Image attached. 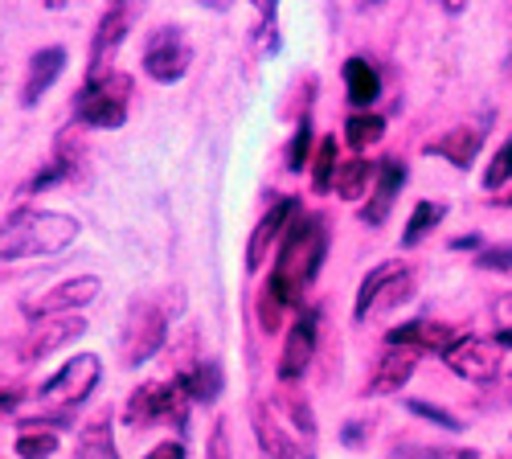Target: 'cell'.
<instances>
[{
    "label": "cell",
    "instance_id": "cell-1",
    "mask_svg": "<svg viewBox=\"0 0 512 459\" xmlns=\"http://www.w3.org/2000/svg\"><path fill=\"white\" fill-rule=\"evenodd\" d=\"M250 427L263 459H316V410L304 394L279 390L250 406Z\"/></svg>",
    "mask_w": 512,
    "mask_h": 459
},
{
    "label": "cell",
    "instance_id": "cell-2",
    "mask_svg": "<svg viewBox=\"0 0 512 459\" xmlns=\"http://www.w3.org/2000/svg\"><path fill=\"white\" fill-rule=\"evenodd\" d=\"M324 255H328V218L324 214H300L291 222V230L283 234L271 279L263 287H271L291 312H304V291L316 283Z\"/></svg>",
    "mask_w": 512,
    "mask_h": 459
},
{
    "label": "cell",
    "instance_id": "cell-3",
    "mask_svg": "<svg viewBox=\"0 0 512 459\" xmlns=\"http://www.w3.org/2000/svg\"><path fill=\"white\" fill-rule=\"evenodd\" d=\"M82 234L78 218L58 210H17L9 222H0V263L17 259H46L62 255Z\"/></svg>",
    "mask_w": 512,
    "mask_h": 459
},
{
    "label": "cell",
    "instance_id": "cell-4",
    "mask_svg": "<svg viewBox=\"0 0 512 459\" xmlns=\"http://www.w3.org/2000/svg\"><path fill=\"white\" fill-rule=\"evenodd\" d=\"M173 316H177V308H168L152 296H140L127 304L123 328H119V365L136 369V365L152 361L168 341V320Z\"/></svg>",
    "mask_w": 512,
    "mask_h": 459
},
{
    "label": "cell",
    "instance_id": "cell-5",
    "mask_svg": "<svg viewBox=\"0 0 512 459\" xmlns=\"http://www.w3.org/2000/svg\"><path fill=\"white\" fill-rule=\"evenodd\" d=\"M189 406L193 398L185 394V386L173 382H144L127 394L123 406V423L132 431H148L152 423H173L177 431H189Z\"/></svg>",
    "mask_w": 512,
    "mask_h": 459
},
{
    "label": "cell",
    "instance_id": "cell-6",
    "mask_svg": "<svg viewBox=\"0 0 512 459\" xmlns=\"http://www.w3.org/2000/svg\"><path fill=\"white\" fill-rule=\"evenodd\" d=\"M127 103H132V78L111 70L103 78H87L74 95V119L87 128H123Z\"/></svg>",
    "mask_w": 512,
    "mask_h": 459
},
{
    "label": "cell",
    "instance_id": "cell-7",
    "mask_svg": "<svg viewBox=\"0 0 512 459\" xmlns=\"http://www.w3.org/2000/svg\"><path fill=\"white\" fill-rule=\"evenodd\" d=\"M103 382V361L95 357V353H78L74 361H66L50 382H41V402H58L62 410H74V406H82L91 394H95V386Z\"/></svg>",
    "mask_w": 512,
    "mask_h": 459
},
{
    "label": "cell",
    "instance_id": "cell-8",
    "mask_svg": "<svg viewBox=\"0 0 512 459\" xmlns=\"http://www.w3.org/2000/svg\"><path fill=\"white\" fill-rule=\"evenodd\" d=\"M189 62H193V50L185 41V29L160 25V29L148 33V41H144V74L152 82H164V87L168 82H181Z\"/></svg>",
    "mask_w": 512,
    "mask_h": 459
},
{
    "label": "cell",
    "instance_id": "cell-9",
    "mask_svg": "<svg viewBox=\"0 0 512 459\" xmlns=\"http://www.w3.org/2000/svg\"><path fill=\"white\" fill-rule=\"evenodd\" d=\"M99 291H103V283H99L95 275H78V279H66V283H58V287H50V291H41L37 300H25L21 312H25L29 320L78 316L82 308H91V304L99 300Z\"/></svg>",
    "mask_w": 512,
    "mask_h": 459
},
{
    "label": "cell",
    "instance_id": "cell-10",
    "mask_svg": "<svg viewBox=\"0 0 512 459\" xmlns=\"http://www.w3.org/2000/svg\"><path fill=\"white\" fill-rule=\"evenodd\" d=\"M316 345H320V312H316V308H304L300 316L291 320L287 341H283V353H279V365H275V373H279L283 386H291V382L304 378L308 365H312V357H316Z\"/></svg>",
    "mask_w": 512,
    "mask_h": 459
},
{
    "label": "cell",
    "instance_id": "cell-11",
    "mask_svg": "<svg viewBox=\"0 0 512 459\" xmlns=\"http://www.w3.org/2000/svg\"><path fill=\"white\" fill-rule=\"evenodd\" d=\"M87 332V320L82 316H50V320H33L25 328V337L17 345V361L33 365V361H46L58 349H66L70 341H78Z\"/></svg>",
    "mask_w": 512,
    "mask_h": 459
},
{
    "label": "cell",
    "instance_id": "cell-12",
    "mask_svg": "<svg viewBox=\"0 0 512 459\" xmlns=\"http://www.w3.org/2000/svg\"><path fill=\"white\" fill-rule=\"evenodd\" d=\"M447 369L463 382H476V386H488L500 378V349L492 341H480V337H459L447 353H443Z\"/></svg>",
    "mask_w": 512,
    "mask_h": 459
},
{
    "label": "cell",
    "instance_id": "cell-13",
    "mask_svg": "<svg viewBox=\"0 0 512 459\" xmlns=\"http://www.w3.org/2000/svg\"><path fill=\"white\" fill-rule=\"evenodd\" d=\"M304 214V205L295 201V197H283V201H275L271 210L259 218V226L250 230V246H246V271L254 275L263 263H267V255H271V246H279L283 242V234L291 230V222Z\"/></svg>",
    "mask_w": 512,
    "mask_h": 459
},
{
    "label": "cell",
    "instance_id": "cell-14",
    "mask_svg": "<svg viewBox=\"0 0 512 459\" xmlns=\"http://www.w3.org/2000/svg\"><path fill=\"white\" fill-rule=\"evenodd\" d=\"M132 21H136V9H132V5H111V9L99 17L95 37H91V70H87V78L111 74V62H115V54H119V46H123L127 29H132Z\"/></svg>",
    "mask_w": 512,
    "mask_h": 459
},
{
    "label": "cell",
    "instance_id": "cell-15",
    "mask_svg": "<svg viewBox=\"0 0 512 459\" xmlns=\"http://www.w3.org/2000/svg\"><path fill=\"white\" fill-rule=\"evenodd\" d=\"M414 369H418V353H414V349H394V345H386V353L373 361V373H369V382H365V394H369V398L402 394L406 382L414 378Z\"/></svg>",
    "mask_w": 512,
    "mask_h": 459
},
{
    "label": "cell",
    "instance_id": "cell-16",
    "mask_svg": "<svg viewBox=\"0 0 512 459\" xmlns=\"http://www.w3.org/2000/svg\"><path fill=\"white\" fill-rule=\"evenodd\" d=\"M406 177H410V173H406V160H398V156H390V160L377 164L373 193H369V201L361 205V222H365V226H381V222L390 218V210H394V201H398Z\"/></svg>",
    "mask_w": 512,
    "mask_h": 459
},
{
    "label": "cell",
    "instance_id": "cell-17",
    "mask_svg": "<svg viewBox=\"0 0 512 459\" xmlns=\"http://www.w3.org/2000/svg\"><path fill=\"white\" fill-rule=\"evenodd\" d=\"M455 341H459L455 328L439 324V320H410V324H398V328L386 332V345L414 349V353H447Z\"/></svg>",
    "mask_w": 512,
    "mask_h": 459
},
{
    "label": "cell",
    "instance_id": "cell-18",
    "mask_svg": "<svg viewBox=\"0 0 512 459\" xmlns=\"http://www.w3.org/2000/svg\"><path fill=\"white\" fill-rule=\"evenodd\" d=\"M66 70V50L62 46H46L29 58V70H25V82H21V107H37L41 95H46L54 82L62 78Z\"/></svg>",
    "mask_w": 512,
    "mask_h": 459
},
{
    "label": "cell",
    "instance_id": "cell-19",
    "mask_svg": "<svg viewBox=\"0 0 512 459\" xmlns=\"http://www.w3.org/2000/svg\"><path fill=\"white\" fill-rule=\"evenodd\" d=\"M480 148H484V132H480V128H451L447 136H439V140L426 144V152L451 160L455 169H467V164H476Z\"/></svg>",
    "mask_w": 512,
    "mask_h": 459
},
{
    "label": "cell",
    "instance_id": "cell-20",
    "mask_svg": "<svg viewBox=\"0 0 512 459\" xmlns=\"http://www.w3.org/2000/svg\"><path fill=\"white\" fill-rule=\"evenodd\" d=\"M177 382L185 386V394L193 398V402H205V406H213L222 398V390H226V373H222V365L218 361H197L193 369H181L177 373Z\"/></svg>",
    "mask_w": 512,
    "mask_h": 459
},
{
    "label": "cell",
    "instance_id": "cell-21",
    "mask_svg": "<svg viewBox=\"0 0 512 459\" xmlns=\"http://www.w3.org/2000/svg\"><path fill=\"white\" fill-rule=\"evenodd\" d=\"M345 91H349V103L357 111H369L381 95V74L369 58H349L345 62Z\"/></svg>",
    "mask_w": 512,
    "mask_h": 459
},
{
    "label": "cell",
    "instance_id": "cell-22",
    "mask_svg": "<svg viewBox=\"0 0 512 459\" xmlns=\"http://www.w3.org/2000/svg\"><path fill=\"white\" fill-rule=\"evenodd\" d=\"M74 459H119V447H115V435H111V414H99L95 423H87L78 431Z\"/></svg>",
    "mask_w": 512,
    "mask_h": 459
},
{
    "label": "cell",
    "instance_id": "cell-23",
    "mask_svg": "<svg viewBox=\"0 0 512 459\" xmlns=\"http://www.w3.org/2000/svg\"><path fill=\"white\" fill-rule=\"evenodd\" d=\"M377 181V164H369L365 156H353V160H345L340 164V173H336V197H345V201H357V197H365V189Z\"/></svg>",
    "mask_w": 512,
    "mask_h": 459
},
{
    "label": "cell",
    "instance_id": "cell-24",
    "mask_svg": "<svg viewBox=\"0 0 512 459\" xmlns=\"http://www.w3.org/2000/svg\"><path fill=\"white\" fill-rule=\"evenodd\" d=\"M414 287H418V279H414V271H406V267H394V275L377 287V296H373V316H386V312H394V308H402L406 300H414Z\"/></svg>",
    "mask_w": 512,
    "mask_h": 459
},
{
    "label": "cell",
    "instance_id": "cell-25",
    "mask_svg": "<svg viewBox=\"0 0 512 459\" xmlns=\"http://www.w3.org/2000/svg\"><path fill=\"white\" fill-rule=\"evenodd\" d=\"M443 218H447V205H443V201H418L414 210H410L406 230H402V246H418Z\"/></svg>",
    "mask_w": 512,
    "mask_h": 459
},
{
    "label": "cell",
    "instance_id": "cell-26",
    "mask_svg": "<svg viewBox=\"0 0 512 459\" xmlns=\"http://www.w3.org/2000/svg\"><path fill=\"white\" fill-rule=\"evenodd\" d=\"M381 136H386V119H381L377 111H357V115L345 119V144L357 148V152L377 144Z\"/></svg>",
    "mask_w": 512,
    "mask_h": 459
},
{
    "label": "cell",
    "instance_id": "cell-27",
    "mask_svg": "<svg viewBox=\"0 0 512 459\" xmlns=\"http://www.w3.org/2000/svg\"><path fill=\"white\" fill-rule=\"evenodd\" d=\"M336 173H340V156H336V136L320 140L316 156H312V189L316 193H328L336 185Z\"/></svg>",
    "mask_w": 512,
    "mask_h": 459
},
{
    "label": "cell",
    "instance_id": "cell-28",
    "mask_svg": "<svg viewBox=\"0 0 512 459\" xmlns=\"http://www.w3.org/2000/svg\"><path fill=\"white\" fill-rule=\"evenodd\" d=\"M386 459H480L476 447H426V443H402Z\"/></svg>",
    "mask_w": 512,
    "mask_h": 459
},
{
    "label": "cell",
    "instance_id": "cell-29",
    "mask_svg": "<svg viewBox=\"0 0 512 459\" xmlns=\"http://www.w3.org/2000/svg\"><path fill=\"white\" fill-rule=\"evenodd\" d=\"M17 455L21 459H54L58 455V431H21Z\"/></svg>",
    "mask_w": 512,
    "mask_h": 459
},
{
    "label": "cell",
    "instance_id": "cell-30",
    "mask_svg": "<svg viewBox=\"0 0 512 459\" xmlns=\"http://www.w3.org/2000/svg\"><path fill=\"white\" fill-rule=\"evenodd\" d=\"M394 275V263H381L373 275H365V283H361V291H357V304H353V320L357 324H365L369 316H373V296H377V287L386 283Z\"/></svg>",
    "mask_w": 512,
    "mask_h": 459
},
{
    "label": "cell",
    "instance_id": "cell-31",
    "mask_svg": "<svg viewBox=\"0 0 512 459\" xmlns=\"http://www.w3.org/2000/svg\"><path fill=\"white\" fill-rule=\"evenodd\" d=\"M406 410L414 414V419H422V423H435L439 431H447V435H459L463 431V423L455 419L451 410H443V406H435V402H422V398H410L406 402Z\"/></svg>",
    "mask_w": 512,
    "mask_h": 459
},
{
    "label": "cell",
    "instance_id": "cell-32",
    "mask_svg": "<svg viewBox=\"0 0 512 459\" xmlns=\"http://www.w3.org/2000/svg\"><path fill=\"white\" fill-rule=\"evenodd\" d=\"M308 152H312V119L304 115L300 128H295V136H291V144H287V169L291 173H304V164H312Z\"/></svg>",
    "mask_w": 512,
    "mask_h": 459
},
{
    "label": "cell",
    "instance_id": "cell-33",
    "mask_svg": "<svg viewBox=\"0 0 512 459\" xmlns=\"http://www.w3.org/2000/svg\"><path fill=\"white\" fill-rule=\"evenodd\" d=\"M512 181V136L504 140V148L492 156V164H488V169H484V189H500V185H508Z\"/></svg>",
    "mask_w": 512,
    "mask_h": 459
},
{
    "label": "cell",
    "instance_id": "cell-34",
    "mask_svg": "<svg viewBox=\"0 0 512 459\" xmlns=\"http://www.w3.org/2000/svg\"><path fill=\"white\" fill-rule=\"evenodd\" d=\"M287 312H291V308L275 296L271 287H263V291H259V324H263V332H279Z\"/></svg>",
    "mask_w": 512,
    "mask_h": 459
},
{
    "label": "cell",
    "instance_id": "cell-35",
    "mask_svg": "<svg viewBox=\"0 0 512 459\" xmlns=\"http://www.w3.org/2000/svg\"><path fill=\"white\" fill-rule=\"evenodd\" d=\"M476 267H480V271H512V242L484 246L480 255H476Z\"/></svg>",
    "mask_w": 512,
    "mask_h": 459
},
{
    "label": "cell",
    "instance_id": "cell-36",
    "mask_svg": "<svg viewBox=\"0 0 512 459\" xmlns=\"http://www.w3.org/2000/svg\"><path fill=\"white\" fill-rule=\"evenodd\" d=\"M205 459H234V447H230V423L218 419L209 431V443H205Z\"/></svg>",
    "mask_w": 512,
    "mask_h": 459
},
{
    "label": "cell",
    "instance_id": "cell-37",
    "mask_svg": "<svg viewBox=\"0 0 512 459\" xmlns=\"http://www.w3.org/2000/svg\"><path fill=\"white\" fill-rule=\"evenodd\" d=\"M369 435H373V427H369V423H361V419H353V423L340 427V443H345V447H365V443H369Z\"/></svg>",
    "mask_w": 512,
    "mask_h": 459
},
{
    "label": "cell",
    "instance_id": "cell-38",
    "mask_svg": "<svg viewBox=\"0 0 512 459\" xmlns=\"http://www.w3.org/2000/svg\"><path fill=\"white\" fill-rule=\"evenodd\" d=\"M144 459H185V443H181V439H164V443H156Z\"/></svg>",
    "mask_w": 512,
    "mask_h": 459
},
{
    "label": "cell",
    "instance_id": "cell-39",
    "mask_svg": "<svg viewBox=\"0 0 512 459\" xmlns=\"http://www.w3.org/2000/svg\"><path fill=\"white\" fill-rule=\"evenodd\" d=\"M25 398H29V394H21V390H0V414H13Z\"/></svg>",
    "mask_w": 512,
    "mask_h": 459
},
{
    "label": "cell",
    "instance_id": "cell-40",
    "mask_svg": "<svg viewBox=\"0 0 512 459\" xmlns=\"http://www.w3.org/2000/svg\"><path fill=\"white\" fill-rule=\"evenodd\" d=\"M451 250H480V238H476V234H463V238H451Z\"/></svg>",
    "mask_w": 512,
    "mask_h": 459
},
{
    "label": "cell",
    "instance_id": "cell-41",
    "mask_svg": "<svg viewBox=\"0 0 512 459\" xmlns=\"http://www.w3.org/2000/svg\"><path fill=\"white\" fill-rule=\"evenodd\" d=\"M492 345H496V349H512V328H496Z\"/></svg>",
    "mask_w": 512,
    "mask_h": 459
},
{
    "label": "cell",
    "instance_id": "cell-42",
    "mask_svg": "<svg viewBox=\"0 0 512 459\" xmlns=\"http://www.w3.org/2000/svg\"><path fill=\"white\" fill-rule=\"evenodd\" d=\"M0 275H5V263H0Z\"/></svg>",
    "mask_w": 512,
    "mask_h": 459
}]
</instances>
